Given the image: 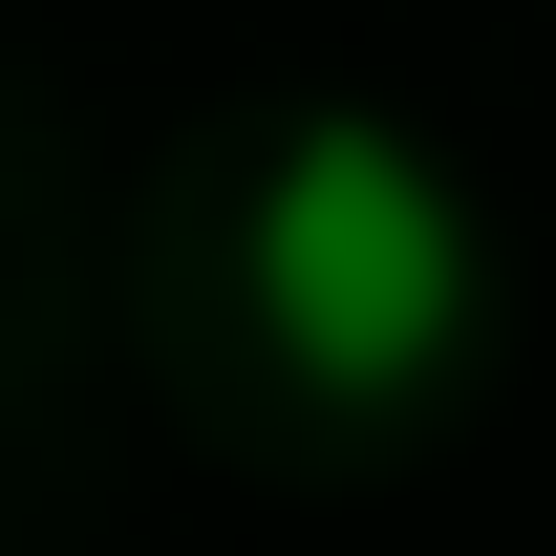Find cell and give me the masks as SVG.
<instances>
[{
    "instance_id": "6da1fadb",
    "label": "cell",
    "mask_w": 556,
    "mask_h": 556,
    "mask_svg": "<svg viewBox=\"0 0 556 556\" xmlns=\"http://www.w3.org/2000/svg\"><path fill=\"white\" fill-rule=\"evenodd\" d=\"M257 321L321 386H428V364L471 343V214H450V172H428L407 129H364V108H321V129L257 172Z\"/></svg>"
}]
</instances>
